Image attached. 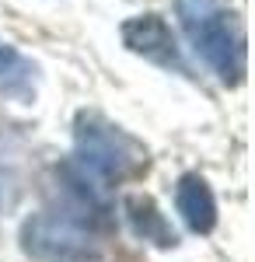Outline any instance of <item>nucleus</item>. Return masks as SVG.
I'll use <instances>...</instances> for the list:
<instances>
[{"mask_svg":"<svg viewBox=\"0 0 255 262\" xmlns=\"http://www.w3.org/2000/svg\"><path fill=\"white\" fill-rule=\"evenodd\" d=\"M175 7L182 32L193 42L199 60L224 84L245 81L248 53H245V28L238 14L220 7V0H175Z\"/></svg>","mask_w":255,"mask_h":262,"instance_id":"obj_1","label":"nucleus"},{"mask_svg":"<svg viewBox=\"0 0 255 262\" xmlns=\"http://www.w3.org/2000/svg\"><path fill=\"white\" fill-rule=\"evenodd\" d=\"M74 161L98 182H126L147 168V147L126 129L112 126L95 112H80L74 122Z\"/></svg>","mask_w":255,"mask_h":262,"instance_id":"obj_2","label":"nucleus"},{"mask_svg":"<svg viewBox=\"0 0 255 262\" xmlns=\"http://www.w3.org/2000/svg\"><path fill=\"white\" fill-rule=\"evenodd\" d=\"M21 245L28 255L49 262H74V259H95L98 248L91 242L88 227L63 213H35L21 227Z\"/></svg>","mask_w":255,"mask_h":262,"instance_id":"obj_3","label":"nucleus"},{"mask_svg":"<svg viewBox=\"0 0 255 262\" xmlns=\"http://www.w3.org/2000/svg\"><path fill=\"white\" fill-rule=\"evenodd\" d=\"M122 46L130 53L143 56V60L164 67V70H178V74L189 70L185 60H182V49L175 42L172 25L161 14H137V18L122 21Z\"/></svg>","mask_w":255,"mask_h":262,"instance_id":"obj_4","label":"nucleus"},{"mask_svg":"<svg viewBox=\"0 0 255 262\" xmlns=\"http://www.w3.org/2000/svg\"><path fill=\"white\" fill-rule=\"evenodd\" d=\"M122 213H126L130 227H133V234L143 238L147 245H157V248H175L178 245L172 221L161 213V206L151 196H126L122 200Z\"/></svg>","mask_w":255,"mask_h":262,"instance_id":"obj_5","label":"nucleus"},{"mask_svg":"<svg viewBox=\"0 0 255 262\" xmlns=\"http://www.w3.org/2000/svg\"><path fill=\"white\" fill-rule=\"evenodd\" d=\"M175 203H178V213L182 221L189 224V231L196 234H210L217 224V203L214 192L203 175H182L175 189Z\"/></svg>","mask_w":255,"mask_h":262,"instance_id":"obj_6","label":"nucleus"},{"mask_svg":"<svg viewBox=\"0 0 255 262\" xmlns=\"http://www.w3.org/2000/svg\"><path fill=\"white\" fill-rule=\"evenodd\" d=\"M0 95L14 101H28L35 95V63L7 42H0Z\"/></svg>","mask_w":255,"mask_h":262,"instance_id":"obj_7","label":"nucleus"},{"mask_svg":"<svg viewBox=\"0 0 255 262\" xmlns=\"http://www.w3.org/2000/svg\"><path fill=\"white\" fill-rule=\"evenodd\" d=\"M0 203H4V182H0Z\"/></svg>","mask_w":255,"mask_h":262,"instance_id":"obj_8","label":"nucleus"}]
</instances>
